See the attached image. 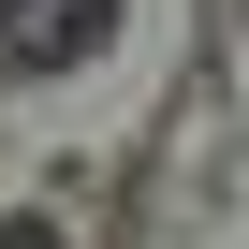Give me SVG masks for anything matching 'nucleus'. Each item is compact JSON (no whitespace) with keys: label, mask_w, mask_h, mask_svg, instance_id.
<instances>
[{"label":"nucleus","mask_w":249,"mask_h":249,"mask_svg":"<svg viewBox=\"0 0 249 249\" xmlns=\"http://www.w3.org/2000/svg\"><path fill=\"white\" fill-rule=\"evenodd\" d=\"M103 30H117V0H0V59H30V73L44 59H88Z\"/></svg>","instance_id":"nucleus-1"},{"label":"nucleus","mask_w":249,"mask_h":249,"mask_svg":"<svg viewBox=\"0 0 249 249\" xmlns=\"http://www.w3.org/2000/svg\"><path fill=\"white\" fill-rule=\"evenodd\" d=\"M0 249H59V220H0Z\"/></svg>","instance_id":"nucleus-2"}]
</instances>
